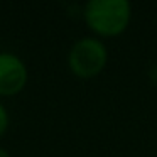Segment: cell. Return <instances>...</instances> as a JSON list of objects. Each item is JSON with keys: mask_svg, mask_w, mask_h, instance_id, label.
<instances>
[{"mask_svg": "<svg viewBox=\"0 0 157 157\" xmlns=\"http://www.w3.org/2000/svg\"><path fill=\"white\" fill-rule=\"evenodd\" d=\"M81 15L95 37H118L132 22V4L127 0H90Z\"/></svg>", "mask_w": 157, "mask_h": 157, "instance_id": "1", "label": "cell"}, {"mask_svg": "<svg viewBox=\"0 0 157 157\" xmlns=\"http://www.w3.org/2000/svg\"><path fill=\"white\" fill-rule=\"evenodd\" d=\"M106 63L108 48L95 36L78 39L68 52V68L79 79H91L98 76L106 68Z\"/></svg>", "mask_w": 157, "mask_h": 157, "instance_id": "2", "label": "cell"}, {"mask_svg": "<svg viewBox=\"0 0 157 157\" xmlns=\"http://www.w3.org/2000/svg\"><path fill=\"white\" fill-rule=\"evenodd\" d=\"M29 71L14 52H0V96H15L25 88Z\"/></svg>", "mask_w": 157, "mask_h": 157, "instance_id": "3", "label": "cell"}, {"mask_svg": "<svg viewBox=\"0 0 157 157\" xmlns=\"http://www.w3.org/2000/svg\"><path fill=\"white\" fill-rule=\"evenodd\" d=\"M9 122H10V118H9V112L7 108H5L2 103H0V137H4V133L7 132L9 128Z\"/></svg>", "mask_w": 157, "mask_h": 157, "instance_id": "4", "label": "cell"}, {"mask_svg": "<svg viewBox=\"0 0 157 157\" xmlns=\"http://www.w3.org/2000/svg\"><path fill=\"white\" fill-rule=\"evenodd\" d=\"M150 79H152L154 83H157V66H154V68L150 69Z\"/></svg>", "mask_w": 157, "mask_h": 157, "instance_id": "5", "label": "cell"}, {"mask_svg": "<svg viewBox=\"0 0 157 157\" xmlns=\"http://www.w3.org/2000/svg\"><path fill=\"white\" fill-rule=\"evenodd\" d=\"M0 157H12L10 152H9L7 149H4V147H0Z\"/></svg>", "mask_w": 157, "mask_h": 157, "instance_id": "6", "label": "cell"}]
</instances>
